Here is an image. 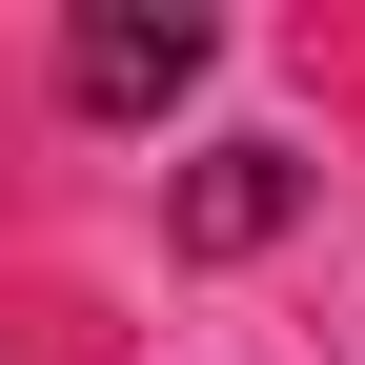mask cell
<instances>
[{"label": "cell", "mask_w": 365, "mask_h": 365, "mask_svg": "<svg viewBox=\"0 0 365 365\" xmlns=\"http://www.w3.org/2000/svg\"><path fill=\"white\" fill-rule=\"evenodd\" d=\"M182 81H203V21H182V0H102V21L61 41V102L81 122H163Z\"/></svg>", "instance_id": "cell-1"}, {"label": "cell", "mask_w": 365, "mask_h": 365, "mask_svg": "<svg viewBox=\"0 0 365 365\" xmlns=\"http://www.w3.org/2000/svg\"><path fill=\"white\" fill-rule=\"evenodd\" d=\"M284 203H304V163H284V143H203V163H182V244H203V264L284 244Z\"/></svg>", "instance_id": "cell-2"}]
</instances>
